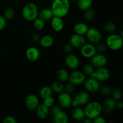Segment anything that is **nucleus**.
I'll return each mask as SVG.
<instances>
[{
    "instance_id": "45",
    "label": "nucleus",
    "mask_w": 123,
    "mask_h": 123,
    "mask_svg": "<svg viewBox=\"0 0 123 123\" xmlns=\"http://www.w3.org/2000/svg\"><path fill=\"white\" fill-rule=\"evenodd\" d=\"M123 107V102L120 100H118V102H116V108L121 109H122Z\"/></svg>"
},
{
    "instance_id": "36",
    "label": "nucleus",
    "mask_w": 123,
    "mask_h": 123,
    "mask_svg": "<svg viewBox=\"0 0 123 123\" xmlns=\"http://www.w3.org/2000/svg\"><path fill=\"white\" fill-rule=\"evenodd\" d=\"M100 92L102 96H107L111 94L112 92V88L109 86H104L101 88H99Z\"/></svg>"
},
{
    "instance_id": "13",
    "label": "nucleus",
    "mask_w": 123,
    "mask_h": 123,
    "mask_svg": "<svg viewBox=\"0 0 123 123\" xmlns=\"http://www.w3.org/2000/svg\"><path fill=\"white\" fill-rule=\"evenodd\" d=\"M72 98L70 94L66 92H62L59 93L58 97V102L59 105L62 108H68L71 106Z\"/></svg>"
},
{
    "instance_id": "31",
    "label": "nucleus",
    "mask_w": 123,
    "mask_h": 123,
    "mask_svg": "<svg viewBox=\"0 0 123 123\" xmlns=\"http://www.w3.org/2000/svg\"><path fill=\"white\" fill-rule=\"evenodd\" d=\"M33 25L35 29L37 30H42L45 26V22L44 20L37 17L33 20Z\"/></svg>"
},
{
    "instance_id": "4",
    "label": "nucleus",
    "mask_w": 123,
    "mask_h": 123,
    "mask_svg": "<svg viewBox=\"0 0 123 123\" xmlns=\"http://www.w3.org/2000/svg\"><path fill=\"white\" fill-rule=\"evenodd\" d=\"M106 44L112 50H120L123 46V37L120 34H111L106 39Z\"/></svg>"
},
{
    "instance_id": "24",
    "label": "nucleus",
    "mask_w": 123,
    "mask_h": 123,
    "mask_svg": "<svg viewBox=\"0 0 123 123\" xmlns=\"http://www.w3.org/2000/svg\"><path fill=\"white\" fill-rule=\"evenodd\" d=\"M40 44L42 47L45 48H48L51 47L54 44V38L50 35H44L40 37L39 42Z\"/></svg>"
},
{
    "instance_id": "19",
    "label": "nucleus",
    "mask_w": 123,
    "mask_h": 123,
    "mask_svg": "<svg viewBox=\"0 0 123 123\" xmlns=\"http://www.w3.org/2000/svg\"><path fill=\"white\" fill-rule=\"evenodd\" d=\"M36 115L37 117L40 119H45L48 117L49 114V108L48 107L46 106L44 104H39L37 108L36 109Z\"/></svg>"
},
{
    "instance_id": "7",
    "label": "nucleus",
    "mask_w": 123,
    "mask_h": 123,
    "mask_svg": "<svg viewBox=\"0 0 123 123\" xmlns=\"http://www.w3.org/2000/svg\"><path fill=\"white\" fill-rule=\"evenodd\" d=\"M85 79V75L83 72L74 70V71L69 74L68 80L73 85H79L84 84Z\"/></svg>"
},
{
    "instance_id": "39",
    "label": "nucleus",
    "mask_w": 123,
    "mask_h": 123,
    "mask_svg": "<svg viewBox=\"0 0 123 123\" xmlns=\"http://www.w3.org/2000/svg\"><path fill=\"white\" fill-rule=\"evenodd\" d=\"M72 49H73V47L70 43L65 44L63 46V48H62V50L64 51V52L66 53L67 54H70L72 51Z\"/></svg>"
},
{
    "instance_id": "25",
    "label": "nucleus",
    "mask_w": 123,
    "mask_h": 123,
    "mask_svg": "<svg viewBox=\"0 0 123 123\" xmlns=\"http://www.w3.org/2000/svg\"><path fill=\"white\" fill-rule=\"evenodd\" d=\"M76 2L78 8L82 11L91 8L92 4V0H77Z\"/></svg>"
},
{
    "instance_id": "26",
    "label": "nucleus",
    "mask_w": 123,
    "mask_h": 123,
    "mask_svg": "<svg viewBox=\"0 0 123 123\" xmlns=\"http://www.w3.org/2000/svg\"><path fill=\"white\" fill-rule=\"evenodd\" d=\"M56 76L59 80L64 82L68 80L69 73L64 68H60L56 72Z\"/></svg>"
},
{
    "instance_id": "6",
    "label": "nucleus",
    "mask_w": 123,
    "mask_h": 123,
    "mask_svg": "<svg viewBox=\"0 0 123 123\" xmlns=\"http://www.w3.org/2000/svg\"><path fill=\"white\" fill-rule=\"evenodd\" d=\"M111 76L110 72L106 67H100L94 70L90 77L95 78L99 82H105L109 79Z\"/></svg>"
},
{
    "instance_id": "15",
    "label": "nucleus",
    "mask_w": 123,
    "mask_h": 123,
    "mask_svg": "<svg viewBox=\"0 0 123 123\" xmlns=\"http://www.w3.org/2000/svg\"><path fill=\"white\" fill-rule=\"evenodd\" d=\"M26 58L31 62L37 61L40 57V52L38 48L31 46L28 48L25 52Z\"/></svg>"
},
{
    "instance_id": "16",
    "label": "nucleus",
    "mask_w": 123,
    "mask_h": 123,
    "mask_svg": "<svg viewBox=\"0 0 123 123\" xmlns=\"http://www.w3.org/2000/svg\"><path fill=\"white\" fill-rule=\"evenodd\" d=\"M116 102L114 98H108L104 100L102 105V112L108 114L112 112L116 108Z\"/></svg>"
},
{
    "instance_id": "3",
    "label": "nucleus",
    "mask_w": 123,
    "mask_h": 123,
    "mask_svg": "<svg viewBox=\"0 0 123 123\" xmlns=\"http://www.w3.org/2000/svg\"><path fill=\"white\" fill-rule=\"evenodd\" d=\"M38 10L37 6L33 2H28L25 5L22 9V14L27 21H33L38 17Z\"/></svg>"
},
{
    "instance_id": "21",
    "label": "nucleus",
    "mask_w": 123,
    "mask_h": 123,
    "mask_svg": "<svg viewBox=\"0 0 123 123\" xmlns=\"http://www.w3.org/2000/svg\"><path fill=\"white\" fill-rule=\"evenodd\" d=\"M72 117L76 121H82L85 117L84 110L79 106L73 108L72 111Z\"/></svg>"
},
{
    "instance_id": "22",
    "label": "nucleus",
    "mask_w": 123,
    "mask_h": 123,
    "mask_svg": "<svg viewBox=\"0 0 123 123\" xmlns=\"http://www.w3.org/2000/svg\"><path fill=\"white\" fill-rule=\"evenodd\" d=\"M89 27L86 24L83 22H78L73 26V31L74 33L78 34L85 36L88 30Z\"/></svg>"
},
{
    "instance_id": "32",
    "label": "nucleus",
    "mask_w": 123,
    "mask_h": 123,
    "mask_svg": "<svg viewBox=\"0 0 123 123\" xmlns=\"http://www.w3.org/2000/svg\"><path fill=\"white\" fill-rule=\"evenodd\" d=\"M94 71V67L91 64H86L83 67V73L87 76H91Z\"/></svg>"
},
{
    "instance_id": "18",
    "label": "nucleus",
    "mask_w": 123,
    "mask_h": 123,
    "mask_svg": "<svg viewBox=\"0 0 123 123\" xmlns=\"http://www.w3.org/2000/svg\"><path fill=\"white\" fill-rule=\"evenodd\" d=\"M50 20H51V26L54 31L56 32H60L63 30L64 27V23L62 20V18L54 16Z\"/></svg>"
},
{
    "instance_id": "17",
    "label": "nucleus",
    "mask_w": 123,
    "mask_h": 123,
    "mask_svg": "<svg viewBox=\"0 0 123 123\" xmlns=\"http://www.w3.org/2000/svg\"><path fill=\"white\" fill-rule=\"evenodd\" d=\"M74 98L78 102L79 105H85L90 101V96L88 92L82 91L76 93Z\"/></svg>"
},
{
    "instance_id": "2",
    "label": "nucleus",
    "mask_w": 123,
    "mask_h": 123,
    "mask_svg": "<svg viewBox=\"0 0 123 123\" xmlns=\"http://www.w3.org/2000/svg\"><path fill=\"white\" fill-rule=\"evenodd\" d=\"M84 110L85 117L93 120L102 112V105L98 102H88L85 105Z\"/></svg>"
},
{
    "instance_id": "27",
    "label": "nucleus",
    "mask_w": 123,
    "mask_h": 123,
    "mask_svg": "<svg viewBox=\"0 0 123 123\" xmlns=\"http://www.w3.org/2000/svg\"><path fill=\"white\" fill-rule=\"evenodd\" d=\"M50 88H51L53 92L59 94L64 91V85L63 84L62 82L60 81V80H58V81H55L54 82H53Z\"/></svg>"
},
{
    "instance_id": "44",
    "label": "nucleus",
    "mask_w": 123,
    "mask_h": 123,
    "mask_svg": "<svg viewBox=\"0 0 123 123\" xmlns=\"http://www.w3.org/2000/svg\"><path fill=\"white\" fill-rule=\"evenodd\" d=\"M79 105L78 103V102L75 99H72V103H71V106H72L73 108H76V107H78L79 106Z\"/></svg>"
},
{
    "instance_id": "23",
    "label": "nucleus",
    "mask_w": 123,
    "mask_h": 123,
    "mask_svg": "<svg viewBox=\"0 0 123 123\" xmlns=\"http://www.w3.org/2000/svg\"><path fill=\"white\" fill-rule=\"evenodd\" d=\"M52 11L49 8H44L41 10L38 13V18H40L44 21L50 20L54 17Z\"/></svg>"
},
{
    "instance_id": "29",
    "label": "nucleus",
    "mask_w": 123,
    "mask_h": 123,
    "mask_svg": "<svg viewBox=\"0 0 123 123\" xmlns=\"http://www.w3.org/2000/svg\"><path fill=\"white\" fill-rule=\"evenodd\" d=\"M84 12H84V18L85 20H86V21H91L95 18L96 13H95L94 10L91 9V8L86 10Z\"/></svg>"
},
{
    "instance_id": "35",
    "label": "nucleus",
    "mask_w": 123,
    "mask_h": 123,
    "mask_svg": "<svg viewBox=\"0 0 123 123\" xmlns=\"http://www.w3.org/2000/svg\"><path fill=\"white\" fill-rule=\"evenodd\" d=\"M54 103H55V99L52 96L43 99V104H44L46 106L48 107L49 108L54 106Z\"/></svg>"
},
{
    "instance_id": "43",
    "label": "nucleus",
    "mask_w": 123,
    "mask_h": 123,
    "mask_svg": "<svg viewBox=\"0 0 123 123\" xmlns=\"http://www.w3.org/2000/svg\"><path fill=\"white\" fill-rule=\"evenodd\" d=\"M31 39L34 42H39L40 39V36L38 34L34 33L31 36Z\"/></svg>"
},
{
    "instance_id": "10",
    "label": "nucleus",
    "mask_w": 123,
    "mask_h": 123,
    "mask_svg": "<svg viewBox=\"0 0 123 123\" xmlns=\"http://www.w3.org/2000/svg\"><path fill=\"white\" fill-rule=\"evenodd\" d=\"M97 53L96 46L92 43H85L80 48V54L85 58H91Z\"/></svg>"
},
{
    "instance_id": "12",
    "label": "nucleus",
    "mask_w": 123,
    "mask_h": 123,
    "mask_svg": "<svg viewBox=\"0 0 123 123\" xmlns=\"http://www.w3.org/2000/svg\"><path fill=\"white\" fill-rule=\"evenodd\" d=\"M64 61L67 67L72 70H76L80 64V61L78 56L70 53L67 54Z\"/></svg>"
},
{
    "instance_id": "28",
    "label": "nucleus",
    "mask_w": 123,
    "mask_h": 123,
    "mask_svg": "<svg viewBox=\"0 0 123 123\" xmlns=\"http://www.w3.org/2000/svg\"><path fill=\"white\" fill-rule=\"evenodd\" d=\"M52 90L50 86H43L39 91L40 97L42 98H43V99H44V98H46V97L51 96L52 94Z\"/></svg>"
},
{
    "instance_id": "20",
    "label": "nucleus",
    "mask_w": 123,
    "mask_h": 123,
    "mask_svg": "<svg viewBox=\"0 0 123 123\" xmlns=\"http://www.w3.org/2000/svg\"><path fill=\"white\" fill-rule=\"evenodd\" d=\"M54 122L56 123H67L68 117L67 114L62 109L53 115Z\"/></svg>"
},
{
    "instance_id": "5",
    "label": "nucleus",
    "mask_w": 123,
    "mask_h": 123,
    "mask_svg": "<svg viewBox=\"0 0 123 123\" xmlns=\"http://www.w3.org/2000/svg\"><path fill=\"white\" fill-rule=\"evenodd\" d=\"M85 35L89 42L92 44H98L102 41V34L98 29L95 27L89 28Z\"/></svg>"
},
{
    "instance_id": "41",
    "label": "nucleus",
    "mask_w": 123,
    "mask_h": 123,
    "mask_svg": "<svg viewBox=\"0 0 123 123\" xmlns=\"http://www.w3.org/2000/svg\"><path fill=\"white\" fill-rule=\"evenodd\" d=\"M6 19L3 16L0 15V31L4 29L6 26Z\"/></svg>"
},
{
    "instance_id": "9",
    "label": "nucleus",
    "mask_w": 123,
    "mask_h": 123,
    "mask_svg": "<svg viewBox=\"0 0 123 123\" xmlns=\"http://www.w3.org/2000/svg\"><path fill=\"white\" fill-rule=\"evenodd\" d=\"M108 62V59L105 55L103 54H97L96 53L91 58V64L94 68H100L105 67Z\"/></svg>"
},
{
    "instance_id": "1",
    "label": "nucleus",
    "mask_w": 123,
    "mask_h": 123,
    "mask_svg": "<svg viewBox=\"0 0 123 123\" xmlns=\"http://www.w3.org/2000/svg\"><path fill=\"white\" fill-rule=\"evenodd\" d=\"M70 8L69 0H54L51 4V10L54 16L64 18L67 15Z\"/></svg>"
},
{
    "instance_id": "8",
    "label": "nucleus",
    "mask_w": 123,
    "mask_h": 123,
    "mask_svg": "<svg viewBox=\"0 0 123 123\" xmlns=\"http://www.w3.org/2000/svg\"><path fill=\"white\" fill-rule=\"evenodd\" d=\"M84 85L85 90L90 92H97L100 88V82L92 77H90L87 79H85Z\"/></svg>"
},
{
    "instance_id": "47",
    "label": "nucleus",
    "mask_w": 123,
    "mask_h": 123,
    "mask_svg": "<svg viewBox=\"0 0 123 123\" xmlns=\"http://www.w3.org/2000/svg\"><path fill=\"white\" fill-rule=\"evenodd\" d=\"M70 1H73V2H74V1H77V0H69Z\"/></svg>"
},
{
    "instance_id": "14",
    "label": "nucleus",
    "mask_w": 123,
    "mask_h": 123,
    "mask_svg": "<svg viewBox=\"0 0 123 123\" xmlns=\"http://www.w3.org/2000/svg\"><path fill=\"white\" fill-rule=\"evenodd\" d=\"M25 103L26 107L29 110L34 111L40 104L39 99L36 94H31L26 97Z\"/></svg>"
},
{
    "instance_id": "42",
    "label": "nucleus",
    "mask_w": 123,
    "mask_h": 123,
    "mask_svg": "<svg viewBox=\"0 0 123 123\" xmlns=\"http://www.w3.org/2000/svg\"><path fill=\"white\" fill-rule=\"evenodd\" d=\"M92 122L94 123H106V120L103 117L99 115V116L97 117L96 118L92 120Z\"/></svg>"
},
{
    "instance_id": "11",
    "label": "nucleus",
    "mask_w": 123,
    "mask_h": 123,
    "mask_svg": "<svg viewBox=\"0 0 123 123\" xmlns=\"http://www.w3.org/2000/svg\"><path fill=\"white\" fill-rule=\"evenodd\" d=\"M86 39L84 36L75 34L72 35L69 39V43L73 48L80 49L86 43Z\"/></svg>"
},
{
    "instance_id": "30",
    "label": "nucleus",
    "mask_w": 123,
    "mask_h": 123,
    "mask_svg": "<svg viewBox=\"0 0 123 123\" xmlns=\"http://www.w3.org/2000/svg\"><path fill=\"white\" fill-rule=\"evenodd\" d=\"M116 25L112 21H107L104 24V29L109 33H113L116 30Z\"/></svg>"
},
{
    "instance_id": "33",
    "label": "nucleus",
    "mask_w": 123,
    "mask_h": 123,
    "mask_svg": "<svg viewBox=\"0 0 123 123\" xmlns=\"http://www.w3.org/2000/svg\"><path fill=\"white\" fill-rule=\"evenodd\" d=\"M111 93L112 94L113 98H114L116 101L120 100L123 97L122 91L121 89L118 88H116L114 89V90L112 91Z\"/></svg>"
},
{
    "instance_id": "38",
    "label": "nucleus",
    "mask_w": 123,
    "mask_h": 123,
    "mask_svg": "<svg viewBox=\"0 0 123 123\" xmlns=\"http://www.w3.org/2000/svg\"><path fill=\"white\" fill-rule=\"evenodd\" d=\"M74 88H75V85H73L72 83H68L66 86H64V90L65 92H67L68 94H72L74 92Z\"/></svg>"
},
{
    "instance_id": "37",
    "label": "nucleus",
    "mask_w": 123,
    "mask_h": 123,
    "mask_svg": "<svg viewBox=\"0 0 123 123\" xmlns=\"http://www.w3.org/2000/svg\"><path fill=\"white\" fill-rule=\"evenodd\" d=\"M96 49L97 52L99 53V54H103V53H105L107 50L108 47H107L106 44H103V43H99L96 46Z\"/></svg>"
},
{
    "instance_id": "40",
    "label": "nucleus",
    "mask_w": 123,
    "mask_h": 123,
    "mask_svg": "<svg viewBox=\"0 0 123 123\" xmlns=\"http://www.w3.org/2000/svg\"><path fill=\"white\" fill-rule=\"evenodd\" d=\"M4 123H16L17 120L15 118L12 116H7L3 120Z\"/></svg>"
},
{
    "instance_id": "34",
    "label": "nucleus",
    "mask_w": 123,
    "mask_h": 123,
    "mask_svg": "<svg viewBox=\"0 0 123 123\" xmlns=\"http://www.w3.org/2000/svg\"><path fill=\"white\" fill-rule=\"evenodd\" d=\"M14 14H15V12L14 10L12 8H8L4 12V17L6 18V20H11L14 18Z\"/></svg>"
},
{
    "instance_id": "46",
    "label": "nucleus",
    "mask_w": 123,
    "mask_h": 123,
    "mask_svg": "<svg viewBox=\"0 0 123 123\" xmlns=\"http://www.w3.org/2000/svg\"><path fill=\"white\" fill-rule=\"evenodd\" d=\"M82 121H84V123H91L92 122V120H91V119L88 118H86V117L84 118V119L82 120Z\"/></svg>"
}]
</instances>
